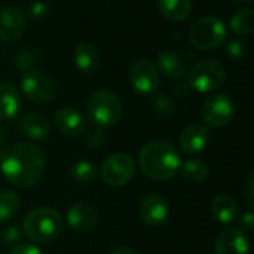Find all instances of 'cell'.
Returning a JSON list of instances; mask_svg holds the SVG:
<instances>
[{"label": "cell", "mask_w": 254, "mask_h": 254, "mask_svg": "<svg viewBox=\"0 0 254 254\" xmlns=\"http://www.w3.org/2000/svg\"><path fill=\"white\" fill-rule=\"evenodd\" d=\"M226 52L234 58H243L246 54V43L240 40H231L226 45Z\"/></svg>", "instance_id": "cell-30"}, {"label": "cell", "mask_w": 254, "mask_h": 254, "mask_svg": "<svg viewBox=\"0 0 254 254\" xmlns=\"http://www.w3.org/2000/svg\"><path fill=\"white\" fill-rule=\"evenodd\" d=\"M210 141V131L202 124L188 125L179 138V147L188 155H195L202 152Z\"/></svg>", "instance_id": "cell-15"}, {"label": "cell", "mask_w": 254, "mask_h": 254, "mask_svg": "<svg viewBox=\"0 0 254 254\" xmlns=\"http://www.w3.org/2000/svg\"><path fill=\"white\" fill-rule=\"evenodd\" d=\"M10 254H43L39 247H36L34 244H18Z\"/></svg>", "instance_id": "cell-33"}, {"label": "cell", "mask_w": 254, "mask_h": 254, "mask_svg": "<svg viewBox=\"0 0 254 254\" xmlns=\"http://www.w3.org/2000/svg\"><path fill=\"white\" fill-rule=\"evenodd\" d=\"M24 235L36 244L52 243L63 231L61 214L49 207H39L31 210L22 223Z\"/></svg>", "instance_id": "cell-3"}, {"label": "cell", "mask_w": 254, "mask_h": 254, "mask_svg": "<svg viewBox=\"0 0 254 254\" xmlns=\"http://www.w3.org/2000/svg\"><path fill=\"white\" fill-rule=\"evenodd\" d=\"M140 216L150 226H161L170 217V205L159 193L146 195L140 202Z\"/></svg>", "instance_id": "cell-13"}, {"label": "cell", "mask_w": 254, "mask_h": 254, "mask_svg": "<svg viewBox=\"0 0 254 254\" xmlns=\"http://www.w3.org/2000/svg\"><path fill=\"white\" fill-rule=\"evenodd\" d=\"M226 79L225 67L214 60L198 61L188 73V85L199 94H210L217 91Z\"/></svg>", "instance_id": "cell-5"}, {"label": "cell", "mask_w": 254, "mask_h": 254, "mask_svg": "<svg viewBox=\"0 0 254 254\" xmlns=\"http://www.w3.org/2000/svg\"><path fill=\"white\" fill-rule=\"evenodd\" d=\"M19 208V198L12 190H0V223L10 220Z\"/></svg>", "instance_id": "cell-26"}, {"label": "cell", "mask_w": 254, "mask_h": 254, "mask_svg": "<svg viewBox=\"0 0 254 254\" xmlns=\"http://www.w3.org/2000/svg\"><path fill=\"white\" fill-rule=\"evenodd\" d=\"M97 211L86 202H76L67 211V223L76 232H88L97 223Z\"/></svg>", "instance_id": "cell-16"}, {"label": "cell", "mask_w": 254, "mask_h": 254, "mask_svg": "<svg viewBox=\"0 0 254 254\" xmlns=\"http://www.w3.org/2000/svg\"><path fill=\"white\" fill-rule=\"evenodd\" d=\"M3 135H4V134H3V131H1V128H0V146H1V143H3V140H4ZM3 152H4V150L0 149V158H1V155H3Z\"/></svg>", "instance_id": "cell-35"}, {"label": "cell", "mask_w": 254, "mask_h": 254, "mask_svg": "<svg viewBox=\"0 0 254 254\" xmlns=\"http://www.w3.org/2000/svg\"><path fill=\"white\" fill-rule=\"evenodd\" d=\"M21 237H22V232H21L19 226H18V225H10V226H7V228L1 232L0 240H1V243H3L4 246L9 247V246H15L16 243H19Z\"/></svg>", "instance_id": "cell-28"}, {"label": "cell", "mask_w": 254, "mask_h": 254, "mask_svg": "<svg viewBox=\"0 0 254 254\" xmlns=\"http://www.w3.org/2000/svg\"><path fill=\"white\" fill-rule=\"evenodd\" d=\"M86 115L97 128L113 127L122 115L121 98L110 89H97L86 101Z\"/></svg>", "instance_id": "cell-4"}, {"label": "cell", "mask_w": 254, "mask_h": 254, "mask_svg": "<svg viewBox=\"0 0 254 254\" xmlns=\"http://www.w3.org/2000/svg\"><path fill=\"white\" fill-rule=\"evenodd\" d=\"M25 13L15 6H7L0 10V40L4 43H15L25 31Z\"/></svg>", "instance_id": "cell-11"}, {"label": "cell", "mask_w": 254, "mask_h": 254, "mask_svg": "<svg viewBox=\"0 0 254 254\" xmlns=\"http://www.w3.org/2000/svg\"><path fill=\"white\" fill-rule=\"evenodd\" d=\"M226 39V27L217 16L199 18L189 31L190 43L201 51H208L220 46Z\"/></svg>", "instance_id": "cell-6"}, {"label": "cell", "mask_w": 254, "mask_h": 254, "mask_svg": "<svg viewBox=\"0 0 254 254\" xmlns=\"http://www.w3.org/2000/svg\"><path fill=\"white\" fill-rule=\"evenodd\" d=\"M21 91L33 103L45 104L49 103L57 94V85L52 77L43 71L30 70L21 79Z\"/></svg>", "instance_id": "cell-8"}, {"label": "cell", "mask_w": 254, "mask_h": 254, "mask_svg": "<svg viewBox=\"0 0 254 254\" xmlns=\"http://www.w3.org/2000/svg\"><path fill=\"white\" fill-rule=\"evenodd\" d=\"M21 107V97L16 88L7 82H0V119H12Z\"/></svg>", "instance_id": "cell-20"}, {"label": "cell", "mask_w": 254, "mask_h": 254, "mask_svg": "<svg viewBox=\"0 0 254 254\" xmlns=\"http://www.w3.org/2000/svg\"><path fill=\"white\" fill-rule=\"evenodd\" d=\"M244 192H246V198H247V204L250 208L254 207V173L252 171L249 174V179H247V183H246V188H244Z\"/></svg>", "instance_id": "cell-32"}, {"label": "cell", "mask_w": 254, "mask_h": 254, "mask_svg": "<svg viewBox=\"0 0 254 254\" xmlns=\"http://www.w3.org/2000/svg\"><path fill=\"white\" fill-rule=\"evenodd\" d=\"M211 214L217 222L231 225L238 219V205L234 198L228 195H219L211 202Z\"/></svg>", "instance_id": "cell-19"}, {"label": "cell", "mask_w": 254, "mask_h": 254, "mask_svg": "<svg viewBox=\"0 0 254 254\" xmlns=\"http://www.w3.org/2000/svg\"><path fill=\"white\" fill-rule=\"evenodd\" d=\"M135 164L134 159L127 153H113L107 156L100 168V176L107 186L119 188L134 177Z\"/></svg>", "instance_id": "cell-7"}, {"label": "cell", "mask_w": 254, "mask_h": 254, "mask_svg": "<svg viewBox=\"0 0 254 254\" xmlns=\"http://www.w3.org/2000/svg\"><path fill=\"white\" fill-rule=\"evenodd\" d=\"M138 165L141 173L149 179L165 182L179 173L182 159L171 143L165 140H153L141 149Z\"/></svg>", "instance_id": "cell-2"}, {"label": "cell", "mask_w": 254, "mask_h": 254, "mask_svg": "<svg viewBox=\"0 0 254 254\" xmlns=\"http://www.w3.org/2000/svg\"><path fill=\"white\" fill-rule=\"evenodd\" d=\"M237 220H238V225H240L238 229H241L243 232H250V231H253L254 214L252 211L243 213V216H240V219H237Z\"/></svg>", "instance_id": "cell-31"}, {"label": "cell", "mask_w": 254, "mask_h": 254, "mask_svg": "<svg viewBox=\"0 0 254 254\" xmlns=\"http://www.w3.org/2000/svg\"><path fill=\"white\" fill-rule=\"evenodd\" d=\"M85 141H86L88 146L97 149V147L103 146V143L106 141V134H104V131L101 128H94V129L88 131Z\"/></svg>", "instance_id": "cell-29"}, {"label": "cell", "mask_w": 254, "mask_h": 254, "mask_svg": "<svg viewBox=\"0 0 254 254\" xmlns=\"http://www.w3.org/2000/svg\"><path fill=\"white\" fill-rule=\"evenodd\" d=\"M55 128L67 137H79L86 132L88 121L86 116L73 107L60 109L54 116Z\"/></svg>", "instance_id": "cell-12"}, {"label": "cell", "mask_w": 254, "mask_h": 254, "mask_svg": "<svg viewBox=\"0 0 254 254\" xmlns=\"http://www.w3.org/2000/svg\"><path fill=\"white\" fill-rule=\"evenodd\" d=\"M253 19L254 12L252 7H244L237 10L231 21H229V27L235 34L240 36H250L253 33Z\"/></svg>", "instance_id": "cell-24"}, {"label": "cell", "mask_w": 254, "mask_h": 254, "mask_svg": "<svg viewBox=\"0 0 254 254\" xmlns=\"http://www.w3.org/2000/svg\"><path fill=\"white\" fill-rule=\"evenodd\" d=\"M74 64L85 74L94 73L100 65V55L94 45L88 42L79 43L74 49Z\"/></svg>", "instance_id": "cell-21"}, {"label": "cell", "mask_w": 254, "mask_h": 254, "mask_svg": "<svg viewBox=\"0 0 254 254\" xmlns=\"http://www.w3.org/2000/svg\"><path fill=\"white\" fill-rule=\"evenodd\" d=\"M234 1H238V3H249V1H252V0H234Z\"/></svg>", "instance_id": "cell-36"}, {"label": "cell", "mask_w": 254, "mask_h": 254, "mask_svg": "<svg viewBox=\"0 0 254 254\" xmlns=\"http://www.w3.org/2000/svg\"><path fill=\"white\" fill-rule=\"evenodd\" d=\"M22 132L33 141H45L51 134V124L49 121L36 112L27 113L21 121Z\"/></svg>", "instance_id": "cell-17"}, {"label": "cell", "mask_w": 254, "mask_h": 254, "mask_svg": "<svg viewBox=\"0 0 254 254\" xmlns=\"http://www.w3.org/2000/svg\"><path fill=\"white\" fill-rule=\"evenodd\" d=\"M152 106H153L156 115H159L162 118H171L176 113V103L167 94H155V97L152 100Z\"/></svg>", "instance_id": "cell-27"}, {"label": "cell", "mask_w": 254, "mask_h": 254, "mask_svg": "<svg viewBox=\"0 0 254 254\" xmlns=\"http://www.w3.org/2000/svg\"><path fill=\"white\" fill-rule=\"evenodd\" d=\"M97 167L89 161H77L70 168V176L74 182L80 185H89L97 177Z\"/></svg>", "instance_id": "cell-25"}, {"label": "cell", "mask_w": 254, "mask_h": 254, "mask_svg": "<svg viewBox=\"0 0 254 254\" xmlns=\"http://www.w3.org/2000/svg\"><path fill=\"white\" fill-rule=\"evenodd\" d=\"M235 115L234 100L226 94H213L202 104V119L211 128L228 127Z\"/></svg>", "instance_id": "cell-9"}, {"label": "cell", "mask_w": 254, "mask_h": 254, "mask_svg": "<svg viewBox=\"0 0 254 254\" xmlns=\"http://www.w3.org/2000/svg\"><path fill=\"white\" fill-rule=\"evenodd\" d=\"M110 254H137L132 249H129V247H118V249H115L113 252Z\"/></svg>", "instance_id": "cell-34"}, {"label": "cell", "mask_w": 254, "mask_h": 254, "mask_svg": "<svg viewBox=\"0 0 254 254\" xmlns=\"http://www.w3.org/2000/svg\"><path fill=\"white\" fill-rule=\"evenodd\" d=\"M129 82L138 95H153L159 88V71L147 58H138L132 63Z\"/></svg>", "instance_id": "cell-10"}, {"label": "cell", "mask_w": 254, "mask_h": 254, "mask_svg": "<svg viewBox=\"0 0 254 254\" xmlns=\"http://www.w3.org/2000/svg\"><path fill=\"white\" fill-rule=\"evenodd\" d=\"M214 252L216 254H249L250 243L246 232L238 228H228L216 238Z\"/></svg>", "instance_id": "cell-14"}, {"label": "cell", "mask_w": 254, "mask_h": 254, "mask_svg": "<svg viewBox=\"0 0 254 254\" xmlns=\"http://www.w3.org/2000/svg\"><path fill=\"white\" fill-rule=\"evenodd\" d=\"M161 13L173 22L186 19L192 12V0H159Z\"/></svg>", "instance_id": "cell-22"}, {"label": "cell", "mask_w": 254, "mask_h": 254, "mask_svg": "<svg viewBox=\"0 0 254 254\" xmlns=\"http://www.w3.org/2000/svg\"><path fill=\"white\" fill-rule=\"evenodd\" d=\"M179 171L189 183H202L208 177V167L201 159H186Z\"/></svg>", "instance_id": "cell-23"}, {"label": "cell", "mask_w": 254, "mask_h": 254, "mask_svg": "<svg viewBox=\"0 0 254 254\" xmlns=\"http://www.w3.org/2000/svg\"><path fill=\"white\" fill-rule=\"evenodd\" d=\"M45 165L43 150L33 143H16L4 150L0 158L1 174L16 188L36 185L43 176Z\"/></svg>", "instance_id": "cell-1"}, {"label": "cell", "mask_w": 254, "mask_h": 254, "mask_svg": "<svg viewBox=\"0 0 254 254\" xmlns=\"http://www.w3.org/2000/svg\"><path fill=\"white\" fill-rule=\"evenodd\" d=\"M156 68H159V71L165 77L174 79V80L180 79L185 74V71H186L183 58L177 52L170 51V49L162 51L158 55V67Z\"/></svg>", "instance_id": "cell-18"}]
</instances>
